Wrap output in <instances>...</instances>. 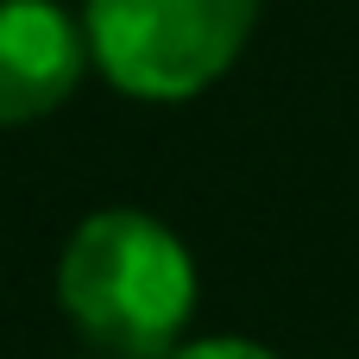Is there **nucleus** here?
Wrapping results in <instances>:
<instances>
[{
    "label": "nucleus",
    "instance_id": "1",
    "mask_svg": "<svg viewBox=\"0 0 359 359\" xmlns=\"http://www.w3.org/2000/svg\"><path fill=\"white\" fill-rule=\"evenodd\" d=\"M57 303L95 353L164 359L196 316V259L164 221L101 208L63 246Z\"/></svg>",
    "mask_w": 359,
    "mask_h": 359
},
{
    "label": "nucleus",
    "instance_id": "2",
    "mask_svg": "<svg viewBox=\"0 0 359 359\" xmlns=\"http://www.w3.org/2000/svg\"><path fill=\"white\" fill-rule=\"evenodd\" d=\"M259 0H88L82 32L101 76L133 101H189L233 69Z\"/></svg>",
    "mask_w": 359,
    "mask_h": 359
},
{
    "label": "nucleus",
    "instance_id": "3",
    "mask_svg": "<svg viewBox=\"0 0 359 359\" xmlns=\"http://www.w3.org/2000/svg\"><path fill=\"white\" fill-rule=\"evenodd\" d=\"M88 69V32L50 0H0V126L57 114Z\"/></svg>",
    "mask_w": 359,
    "mask_h": 359
},
{
    "label": "nucleus",
    "instance_id": "4",
    "mask_svg": "<svg viewBox=\"0 0 359 359\" xmlns=\"http://www.w3.org/2000/svg\"><path fill=\"white\" fill-rule=\"evenodd\" d=\"M164 359H278V353L259 347V341H240V334H215V341H189V347H177Z\"/></svg>",
    "mask_w": 359,
    "mask_h": 359
},
{
    "label": "nucleus",
    "instance_id": "5",
    "mask_svg": "<svg viewBox=\"0 0 359 359\" xmlns=\"http://www.w3.org/2000/svg\"><path fill=\"white\" fill-rule=\"evenodd\" d=\"M88 359H114V353H88Z\"/></svg>",
    "mask_w": 359,
    "mask_h": 359
}]
</instances>
